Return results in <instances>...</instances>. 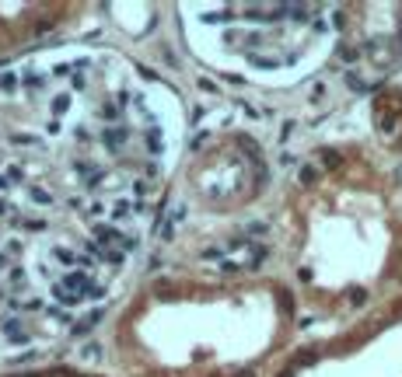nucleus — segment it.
I'll use <instances>...</instances> for the list:
<instances>
[{"label":"nucleus","instance_id":"obj_20","mask_svg":"<svg viewBox=\"0 0 402 377\" xmlns=\"http://www.w3.org/2000/svg\"><path fill=\"white\" fill-rule=\"evenodd\" d=\"M25 227H28V231H42V227H46V220H25Z\"/></svg>","mask_w":402,"mask_h":377},{"label":"nucleus","instance_id":"obj_14","mask_svg":"<svg viewBox=\"0 0 402 377\" xmlns=\"http://www.w3.org/2000/svg\"><path fill=\"white\" fill-rule=\"evenodd\" d=\"M67 105H70V98H67V95H56V98H53V112L63 116V112H67Z\"/></svg>","mask_w":402,"mask_h":377},{"label":"nucleus","instance_id":"obj_19","mask_svg":"<svg viewBox=\"0 0 402 377\" xmlns=\"http://www.w3.org/2000/svg\"><path fill=\"white\" fill-rule=\"evenodd\" d=\"M84 357L95 360V357H98V346H95V342H88V346H84Z\"/></svg>","mask_w":402,"mask_h":377},{"label":"nucleus","instance_id":"obj_11","mask_svg":"<svg viewBox=\"0 0 402 377\" xmlns=\"http://www.w3.org/2000/svg\"><path fill=\"white\" fill-rule=\"evenodd\" d=\"M137 248H140L137 234H122V241H119V252H137Z\"/></svg>","mask_w":402,"mask_h":377},{"label":"nucleus","instance_id":"obj_16","mask_svg":"<svg viewBox=\"0 0 402 377\" xmlns=\"http://www.w3.org/2000/svg\"><path fill=\"white\" fill-rule=\"evenodd\" d=\"M346 84H350L353 91H367V84H364V80L357 77V74H346Z\"/></svg>","mask_w":402,"mask_h":377},{"label":"nucleus","instance_id":"obj_13","mask_svg":"<svg viewBox=\"0 0 402 377\" xmlns=\"http://www.w3.org/2000/svg\"><path fill=\"white\" fill-rule=\"evenodd\" d=\"M53 255L60 258V262H67V265H77V255H70L67 248H53Z\"/></svg>","mask_w":402,"mask_h":377},{"label":"nucleus","instance_id":"obj_10","mask_svg":"<svg viewBox=\"0 0 402 377\" xmlns=\"http://www.w3.org/2000/svg\"><path fill=\"white\" fill-rule=\"evenodd\" d=\"M0 87H4V91H14V87H18V74L4 70V74H0Z\"/></svg>","mask_w":402,"mask_h":377},{"label":"nucleus","instance_id":"obj_21","mask_svg":"<svg viewBox=\"0 0 402 377\" xmlns=\"http://www.w3.org/2000/svg\"><path fill=\"white\" fill-rule=\"evenodd\" d=\"M7 182H21V168H7Z\"/></svg>","mask_w":402,"mask_h":377},{"label":"nucleus","instance_id":"obj_4","mask_svg":"<svg viewBox=\"0 0 402 377\" xmlns=\"http://www.w3.org/2000/svg\"><path fill=\"white\" fill-rule=\"evenodd\" d=\"M98 321H101V311H95V315H88V318H84V321H77V325H74L70 332H74V339H77V336H88V332H91V328H95Z\"/></svg>","mask_w":402,"mask_h":377},{"label":"nucleus","instance_id":"obj_25","mask_svg":"<svg viewBox=\"0 0 402 377\" xmlns=\"http://www.w3.org/2000/svg\"><path fill=\"white\" fill-rule=\"evenodd\" d=\"M77 377H80V374H77Z\"/></svg>","mask_w":402,"mask_h":377},{"label":"nucleus","instance_id":"obj_17","mask_svg":"<svg viewBox=\"0 0 402 377\" xmlns=\"http://www.w3.org/2000/svg\"><path fill=\"white\" fill-rule=\"evenodd\" d=\"M182 217H185V210H182V206H172V213H168V220H172V224H179Z\"/></svg>","mask_w":402,"mask_h":377},{"label":"nucleus","instance_id":"obj_6","mask_svg":"<svg viewBox=\"0 0 402 377\" xmlns=\"http://www.w3.org/2000/svg\"><path fill=\"white\" fill-rule=\"evenodd\" d=\"M28 199H32V203H39V206H53V203H56V196H53V192H46V189H35V185L28 189Z\"/></svg>","mask_w":402,"mask_h":377},{"label":"nucleus","instance_id":"obj_7","mask_svg":"<svg viewBox=\"0 0 402 377\" xmlns=\"http://www.w3.org/2000/svg\"><path fill=\"white\" fill-rule=\"evenodd\" d=\"M133 210H137V203H126V199H122V203H116V206H112V217H116V220H126Z\"/></svg>","mask_w":402,"mask_h":377},{"label":"nucleus","instance_id":"obj_9","mask_svg":"<svg viewBox=\"0 0 402 377\" xmlns=\"http://www.w3.org/2000/svg\"><path fill=\"white\" fill-rule=\"evenodd\" d=\"M322 158V168H336L340 164V150H319Z\"/></svg>","mask_w":402,"mask_h":377},{"label":"nucleus","instance_id":"obj_23","mask_svg":"<svg viewBox=\"0 0 402 377\" xmlns=\"http://www.w3.org/2000/svg\"><path fill=\"white\" fill-rule=\"evenodd\" d=\"M0 217H11V206H7L4 199H0Z\"/></svg>","mask_w":402,"mask_h":377},{"label":"nucleus","instance_id":"obj_12","mask_svg":"<svg viewBox=\"0 0 402 377\" xmlns=\"http://www.w3.org/2000/svg\"><path fill=\"white\" fill-rule=\"evenodd\" d=\"M298 179H301V182H304V185H311V182L319 179V168H311V164H304L301 171H298Z\"/></svg>","mask_w":402,"mask_h":377},{"label":"nucleus","instance_id":"obj_8","mask_svg":"<svg viewBox=\"0 0 402 377\" xmlns=\"http://www.w3.org/2000/svg\"><path fill=\"white\" fill-rule=\"evenodd\" d=\"M101 258H105L109 265H122V258H126V252H119V248H101Z\"/></svg>","mask_w":402,"mask_h":377},{"label":"nucleus","instance_id":"obj_2","mask_svg":"<svg viewBox=\"0 0 402 377\" xmlns=\"http://www.w3.org/2000/svg\"><path fill=\"white\" fill-rule=\"evenodd\" d=\"M53 297H56V304H60V307H74V304H80V294H74V290H67V286H63V283H53Z\"/></svg>","mask_w":402,"mask_h":377},{"label":"nucleus","instance_id":"obj_3","mask_svg":"<svg viewBox=\"0 0 402 377\" xmlns=\"http://www.w3.org/2000/svg\"><path fill=\"white\" fill-rule=\"evenodd\" d=\"M0 332L11 339V342H25V328H21V321H14V318H11V321H4V325H0Z\"/></svg>","mask_w":402,"mask_h":377},{"label":"nucleus","instance_id":"obj_1","mask_svg":"<svg viewBox=\"0 0 402 377\" xmlns=\"http://www.w3.org/2000/svg\"><path fill=\"white\" fill-rule=\"evenodd\" d=\"M101 143H105L109 150H119L122 143H126V126H109V129L101 133Z\"/></svg>","mask_w":402,"mask_h":377},{"label":"nucleus","instance_id":"obj_15","mask_svg":"<svg viewBox=\"0 0 402 377\" xmlns=\"http://www.w3.org/2000/svg\"><path fill=\"white\" fill-rule=\"evenodd\" d=\"M147 147H151L154 154L161 150V137H158V129H147Z\"/></svg>","mask_w":402,"mask_h":377},{"label":"nucleus","instance_id":"obj_22","mask_svg":"<svg viewBox=\"0 0 402 377\" xmlns=\"http://www.w3.org/2000/svg\"><path fill=\"white\" fill-rule=\"evenodd\" d=\"M67 74H70V66H63V63L60 66H53V77H67Z\"/></svg>","mask_w":402,"mask_h":377},{"label":"nucleus","instance_id":"obj_18","mask_svg":"<svg viewBox=\"0 0 402 377\" xmlns=\"http://www.w3.org/2000/svg\"><path fill=\"white\" fill-rule=\"evenodd\" d=\"M101 116H105V119H116V116H119V108H116V105H105V108H101Z\"/></svg>","mask_w":402,"mask_h":377},{"label":"nucleus","instance_id":"obj_24","mask_svg":"<svg viewBox=\"0 0 402 377\" xmlns=\"http://www.w3.org/2000/svg\"><path fill=\"white\" fill-rule=\"evenodd\" d=\"M4 265H7V255H4V252H0V269H4Z\"/></svg>","mask_w":402,"mask_h":377},{"label":"nucleus","instance_id":"obj_5","mask_svg":"<svg viewBox=\"0 0 402 377\" xmlns=\"http://www.w3.org/2000/svg\"><path fill=\"white\" fill-rule=\"evenodd\" d=\"M172 234H175V224H172V220H168L164 213H161V217L154 220V238H164V241H168Z\"/></svg>","mask_w":402,"mask_h":377}]
</instances>
